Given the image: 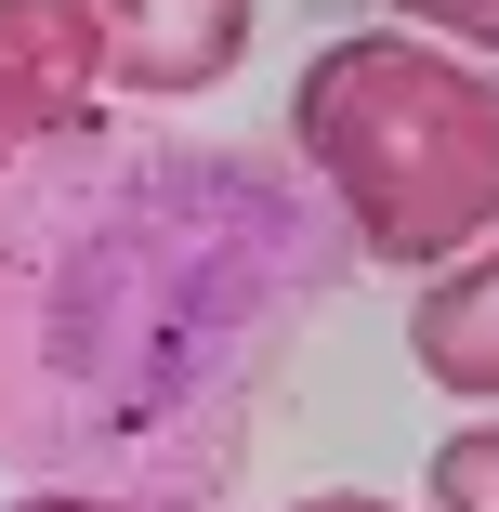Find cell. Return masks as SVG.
<instances>
[{"label": "cell", "instance_id": "3957f363", "mask_svg": "<svg viewBox=\"0 0 499 512\" xmlns=\"http://www.w3.org/2000/svg\"><path fill=\"white\" fill-rule=\"evenodd\" d=\"M92 119H106V53H92L79 0H0V184Z\"/></svg>", "mask_w": 499, "mask_h": 512}, {"label": "cell", "instance_id": "7a4b0ae2", "mask_svg": "<svg viewBox=\"0 0 499 512\" xmlns=\"http://www.w3.org/2000/svg\"><path fill=\"white\" fill-rule=\"evenodd\" d=\"M289 158L355 263L434 276L499 237V66L408 27H355L289 79Z\"/></svg>", "mask_w": 499, "mask_h": 512}, {"label": "cell", "instance_id": "52a82bcc", "mask_svg": "<svg viewBox=\"0 0 499 512\" xmlns=\"http://www.w3.org/2000/svg\"><path fill=\"white\" fill-rule=\"evenodd\" d=\"M394 14H408V40H434V53L499 66V0H394Z\"/></svg>", "mask_w": 499, "mask_h": 512}, {"label": "cell", "instance_id": "277c9868", "mask_svg": "<svg viewBox=\"0 0 499 512\" xmlns=\"http://www.w3.org/2000/svg\"><path fill=\"white\" fill-rule=\"evenodd\" d=\"M92 53H106V92L132 106H184L250 53V0H79Z\"/></svg>", "mask_w": 499, "mask_h": 512}, {"label": "cell", "instance_id": "9c48e42d", "mask_svg": "<svg viewBox=\"0 0 499 512\" xmlns=\"http://www.w3.org/2000/svg\"><path fill=\"white\" fill-rule=\"evenodd\" d=\"M289 512H394V499H368V486H329V499H289Z\"/></svg>", "mask_w": 499, "mask_h": 512}, {"label": "cell", "instance_id": "ba28073f", "mask_svg": "<svg viewBox=\"0 0 499 512\" xmlns=\"http://www.w3.org/2000/svg\"><path fill=\"white\" fill-rule=\"evenodd\" d=\"M0 512H145V499H106V486H14Z\"/></svg>", "mask_w": 499, "mask_h": 512}, {"label": "cell", "instance_id": "8992f818", "mask_svg": "<svg viewBox=\"0 0 499 512\" xmlns=\"http://www.w3.org/2000/svg\"><path fill=\"white\" fill-rule=\"evenodd\" d=\"M421 512H499V421H473V434H447V447H434Z\"/></svg>", "mask_w": 499, "mask_h": 512}, {"label": "cell", "instance_id": "6da1fadb", "mask_svg": "<svg viewBox=\"0 0 499 512\" xmlns=\"http://www.w3.org/2000/svg\"><path fill=\"white\" fill-rule=\"evenodd\" d=\"M342 263L329 211L250 145L119 119L40 145L0 184V460L197 512Z\"/></svg>", "mask_w": 499, "mask_h": 512}, {"label": "cell", "instance_id": "5b68a950", "mask_svg": "<svg viewBox=\"0 0 499 512\" xmlns=\"http://www.w3.org/2000/svg\"><path fill=\"white\" fill-rule=\"evenodd\" d=\"M408 355H421L434 394L499 407V237H473L460 263L421 276V302H408Z\"/></svg>", "mask_w": 499, "mask_h": 512}]
</instances>
